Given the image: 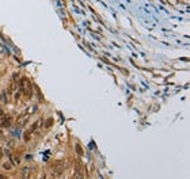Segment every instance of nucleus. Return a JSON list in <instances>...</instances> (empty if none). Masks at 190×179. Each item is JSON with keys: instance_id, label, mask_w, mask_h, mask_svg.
<instances>
[{"instance_id": "nucleus-1", "label": "nucleus", "mask_w": 190, "mask_h": 179, "mask_svg": "<svg viewBox=\"0 0 190 179\" xmlns=\"http://www.w3.org/2000/svg\"><path fill=\"white\" fill-rule=\"evenodd\" d=\"M21 84H22V88H23V94H25V97L30 99L31 95H33V88H31L30 80H29L27 77H23V79H22V82H21Z\"/></svg>"}, {"instance_id": "nucleus-2", "label": "nucleus", "mask_w": 190, "mask_h": 179, "mask_svg": "<svg viewBox=\"0 0 190 179\" xmlns=\"http://www.w3.org/2000/svg\"><path fill=\"white\" fill-rule=\"evenodd\" d=\"M83 175H84V172H83V170L80 168V163L76 164V168H75V175H73V179H83Z\"/></svg>"}, {"instance_id": "nucleus-3", "label": "nucleus", "mask_w": 190, "mask_h": 179, "mask_svg": "<svg viewBox=\"0 0 190 179\" xmlns=\"http://www.w3.org/2000/svg\"><path fill=\"white\" fill-rule=\"evenodd\" d=\"M53 170H54L56 174H61L62 171H64V163H62V162H57V163L53 166Z\"/></svg>"}, {"instance_id": "nucleus-4", "label": "nucleus", "mask_w": 190, "mask_h": 179, "mask_svg": "<svg viewBox=\"0 0 190 179\" xmlns=\"http://www.w3.org/2000/svg\"><path fill=\"white\" fill-rule=\"evenodd\" d=\"M11 125V117H4L1 121H0V126L1 128H7Z\"/></svg>"}, {"instance_id": "nucleus-5", "label": "nucleus", "mask_w": 190, "mask_h": 179, "mask_svg": "<svg viewBox=\"0 0 190 179\" xmlns=\"http://www.w3.org/2000/svg\"><path fill=\"white\" fill-rule=\"evenodd\" d=\"M75 149H76L77 155H80V156L84 154V152H83V149H82V147H80V144H76V145H75Z\"/></svg>"}, {"instance_id": "nucleus-6", "label": "nucleus", "mask_w": 190, "mask_h": 179, "mask_svg": "<svg viewBox=\"0 0 190 179\" xmlns=\"http://www.w3.org/2000/svg\"><path fill=\"white\" fill-rule=\"evenodd\" d=\"M52 125H53V118H48L46 119V123H45V128H50Z\"/></svg>"}, {"instance_id": "nucleus-7", "label": "nucleus", "mask_w": 190, "mask_h": 179, "mask_svg": "<svg viewBox=\"0 0 190 179\" xmlns=\"http://www.w3.org/2000/svg\"><path fill=\"white\" fill-rule=\"evenodd\" d=\"M37 126H38V121H36V122L33 123V126H31V128H30V130H29V132H30V133H31L33 130H36V129H37Z\"/></svg>"}, {"instance_id": "nucleus-8", "label": "nucleus", "mask_w": 190, "mask_h": 179, "mask_svg": "<svg viewBox=\"0 0 190 179\" xmlns=\"http://www.w3.org/2000/svg\"><path fill=\"white\" fill-rule=\"evenodd\" d=\"M1 102L7 103V95H5V92H3V94H1Z\"/></svg>"}, {"instance_id": "nucleus-9", "label": "nucleus", "mask_w": 190, "mask_h": 179, "mask_svg": "<svg viewBox=\"0 0 190 179\" xmlns=\"http://www.w3.org/2000/svg\"><path fill=\"white\" fill-rule=\"evenodd\" d=\"M22 172H23V178H27V172H29V168H23V171H22Z\"/></svg>"}, {"instance_id": "nucleus-10", "label": "nucleus", "mask_w": 190, "mask_h": 179, "mask_svg": "<svg viewBox=\"0 0 190 179\" xmlns=\"http://www.w3.org/2000/svg\"><path fill=\"white\" fill-rule=\"evenodd\" d=\"M3 167H4L5 170H10V168H11V163H8V162H7V163L3 164Z\"/></svg>"}, {"instance_id": "nucleus-11", "label": "nucleus", "mask_w": 190, "mask_h": 179, "mask_svg": "<svg viewBox=\"0 0 190 179\" xmlns=\"http://www.w3.org/2000/svg\"><path fill=\"white\" fill-rule=\"evenodd\" d=\"M29 138H30V132H26L25 133V141H29Z\"/></svg>"}, {"instance_id": "nucleus-12", "label": "nucleus", "mask_w": 190, "mask_h": 179, "mask_svg": "<svg viewBox=\"0 0 190 179\" xmlns=\"http://www.w3.org/2000/svg\"><path fill=\"white\" fill-rule=\"evenodd\" d=\"M1 158H3V149L0 148V159H1Z\"/></svg>"}, {"instance_id": "nucleus-13", "label": "nucleus", "mask_w": 190, "mask_h": 179, "mask_svg": "<svg viewBox=\"0 0 190 179\" xmlns=\"http://www.w3.org/2000/svg\"><path fill=\"white\" fill-rule=\"evenodd\" d=\"M0 179H7V176H4V175H0Z\"/></svg>"}, {"instance_id": "nucleus-14", "label": "nucleus", "mask_w": 190, "mask_h": 179, "mask_svg": "<svg viewBox=\"0 0 190 179\" xmlns=\"http://www.w3.org/2000/svg\"><path fill=\"white\" fill-rule=\"evenodd\" d=\"M1 115H3V110H0V117H1Z\"/></svg>"}]
</instances>
